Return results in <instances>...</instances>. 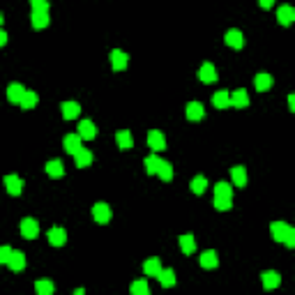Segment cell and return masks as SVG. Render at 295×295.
<instances>
[{
	"label": "cell",
	"mask_w": 295,
	"mask_h": 295,
	"mask_svg": "<svg viewBox=\"0 0 295 295\" xmlns=\"http://www.w3.org/2000/svg\"><path fill=\"white\" fill-rule=\"evenodd\" d=\"M33 9H49V0H30Z\"/></svg>",
	"instance_id": "cell-39"
},
{
	"label": "cell",
	"mask_w": 295,
	"mask_h": 295,
	"mask_svg": "<svg viewBox=\"0 0 295 295\" xmlns=\"http://www.w3.org/2000/svg\"><path fill=\"white\" fill-rule=\"evenodd\" d=\"M231 178H233V185H238V187H247V171H245V166H233L231 168Z\"/></svg>",
	"instance_id": "cell-24"
},
{
	"label": "cell",
	"mask_w": 295,
	"mask_h": 295,
	"mask_svg": "<svg viewBox=\"0 0 295 295\" xmlns=\"http://www.w3.org/2000/svg\"><path fill=\"white\" fill-rule=\"evenodd\" d=\"M231 205H233L231 201H215V208L217 210H231Z\"/></svg>",
	"instance_id": "cell-40"
},
{
	"label": "cell",
	"mask_w": 295,
	"mask_h": 295,
	"mask_svg": "<svg viewBox=\"0 0 295 295\" xmlns=\"http://www.w3.org/2000/svg\"><path fill=\"white\" fill-rule=\"evenodd\" d=\"M37 233H40V224H37V219L26 217V219L21 221V235H23V238L33 240V238H37Z\"/></svg>",
	"instance_id": "cell-1"
},
{
	"label": "cell",
	"mask_w": 295,
	"mask_h": 295,
	"mask_svg": "<svg viewBox=\"0 0 295 295\" xmlns=\"http://www.w3.org/2000/svg\"><path fill=\"white\" fill-rule=\"evenodd\" d=\"M12 254H14L12 247H7V245H5V247H0V263H5V265H7L9 258H12Z\"/></svg>",
	"instance_id": "cell-37"
},
{
	"label": "cell",
	"mask_w": 295,
	"mask_h": 295,
	"mask_svg": "<svg viewBox=\"0 0 295 295\" xmlns=\"http://www.w3.org/2000/svg\"><path fill=\"white\" fill-rule=\"evenodd\" d=\"M224 42H226L231 49H242V47H245V35H242L240 30H235V28H233V30H228V33H226Z\"/></svg>",
	"instance_id": "cell-15"
},
{
	"label": "cell",
	"mask_w": 295,
	"mask_h": 295,
	"mask_svg": "<svg viewBox=\"0 0 295 295\" xmlns=\"http://www.w3.org/2000/svg\"><path fill=\"white\" fill-rule=\"evenodd\" d=\"M132 293L134 295H150V286H148V282H134L132 284Z\"/></svg>",
	"instance_id": "cell-36"
},
{
	"label": "cell",
	"mask_w": 295,
	"mask_h": 295,
	"mask_svg": "<svg viewBox=\"0 0 295 295\" xmlns=\"http://www.w3.org/2000/svg\"><path fill=\"white\" fill-rule=\"evenodd\" d=\"M284 245H286V247H291V249H295V228H291V231H289V235H286Z\"/></svg>",
	"instance_id": "cell-38"
},
{
	"label": "cell",
	"mask_w": 295,
	"mask_h": 295,
	"mask_svg": "<svg viewBox=\"0 0 295 295\" xmlns=\"http://www.w3.org/2000/svg\"><path fill=\"white\" fill-rule=\"evenodd\" d=\"M254 86L258 93H265V90H270L272 88V76H270L268 72H258L254 79Z\"/></svg>",
	"instance_id": "cell-20"
},
{
	"label": "cell",
	"mask_w": 295,
	"mask_h": 295,
	"mask_svg": "<svg viewBox=\"0 0 295 295\" xmlns=\"http://www.w3.org/2000/svg\"><path fill=\"white\" fill-rule=\"evenodd\" d=\"M127 65H129V55L125 53V51H120V49H113V51H111V67H113L115 72H122Z\"/></svg>",
	"instance_id": "cell-4"
},
{
	"label": "cell",
	"mask_w": 295,
	"mask_h": 295,
	"mask_svg": "<svg viewBox=\"0 0 295 295\" xmlns=\"http://www.w3.org/2000/svg\"><path fill=\"white\" fill-rule=\"evenodd\" d=\"M79 134L83 136V141H93L95 136H97V127H95V122L93 120H81Z\"/></svg>",
	"instance_id": "cell-17"
},
{
	"label": "cell",
	"mask_w": 295,
	"mask_h": 295,
	"mask_svg": "<svg viewBox=\"0 0 295 295\" xmlns=\"http://www.w3.org/2000/svg\"><path fill=\"white\" fill-rule=\"evenodd\" d=\"M115 141H118V148H120V150H132V148H134V136L129 134L127 129L118 132V134H115Z\"/></svg>",
	"instance_id": "cell-22"
},
{
	"label": "cell",
	"mask_w": 295,
	"mask_h": 295,
	"mask_svg": "<svg viewBox=\"0 0 295 295\" xmlns=\"http://www.w3.org/2000/svg\"><path fill=\"white\" fill-rule=\"evenodd\" d=\"M47 173L51 175V178H62V175H65V166H62V161L60 159L47 161Z\"/></svg>",
	"instance_id": "cell-28"
},
{
	"label": "cell",
	"mask_w": 295,
	"mask_h": 295,
	"mask_svg": "<svg viewBox=\"0 0 295 295\" xmlns=\"http://www.w3.org/2000/svg\"><path fill=\"white\" fill-rule=\"evenodd\" d=\"M7 265H9V270H14V272H21V270L26 268V256L21 254V251H14Z\"/></svg>",
	"instance_id": "cell-29"
},
{
	"label": "cell",
	"mask_w": 295,
	"mask_h": 295,
	"mask_svg": "<svg viewBox=\"0 0 295 295\" xmlns=\"http://www.w3.org/2000/svg\"><path fill=\"white\" fill-rule=\"evenodd\" d=\"M93 217H95L97 224H108V221H111V208H108L106 203H95Z\"/></svg>",
	"instance_id": "cell-5"
},
{
	"label": "cell",
	"mask_w": 295,
	"mask_h": 295,
	"mask_svg": "<svg viewBox=\"0 0 295 295\" xmlns=\"http://www.w3.org/2000/svg\"><path fill=\"white\" fill-rule=\"evenodd\" d=\"M289 231H291V226L289 224H284V221H272V226H270V233H272V238H275L277 242L286 240Z\"/></svg>",
	"instance_id": "cell-11"
},
{
	"label": "cell",
	"mask_w": 295,
	"mask_h": 295,
	"mask_svg": "<svg viewBox=\"0 0 295 295\" xmlns=\"http://www.w3.org/2000/svg\"><path fill=\"white\" fill-rule=\"evenodd\" d=\"M49 242L53 245V247H62L65 242H67V233H65V228L60 226H53L49 231Z\"/></svg>",
	"instance_id": "cell-14"
},
{
	"label": "cell",
	"mask_w": 295,
	"mask_h": 295,
	"mask_svg": "<svg viewBox=\"0 0 295 295\" xmlns=\"http://www.w3.org/2000/svg\"><path fill=\"white\" fill-rule=\"evenodd\" d=\"M0 44H7V33L5 30H0Z\"/></svg>",
	"instance_id": "cell-43"
},
{
	"label": "cell",
	"mask_w": 295,
	"mask_h": 295,
	"mask_svg": "<svg viewBox=\"0 0 295 295\" xmlns=\"http://www.w3.org/2000/svg\"><path fill=\"white\" fill-rule=\"evenodd\" d=\"M23 95H26V88L21 86V83H12V86L7 88V99L12 101V104H21Z\"/></svg>",
	"instance_id": "cell-18"
},
{
	"label": "cell",
	"mask_w": 295,
	"mask_h": 295,
	"mask_svg": "<svg viewBox=\"0 0 295 295\" xmlns=\"http://www.w3.org/2000/svg\"><path fill=\"white\" fill-rule=\"evenodd\" d=\"M185 115H187V120H192V122L203 120V118H205V108H203L201 101H189L187 108H185Z\"/></svg>",
	"instance_id": "cell-2"
},
{
	"label": "cell",
	"mask_w": 295,
	"mask_h": 295,
	"mask_svg": "<svg viewBox=\"0 0 295 295\" xmlns=\"http://www.w3.org/2000/svg\"><path fill=\"white\" fill-rule=\"evenodd\" d=\"M233 198V189L226 182H217L215 185V201H231Z\"/></svg>",
	"instance_id": "cell-19"
},
{
	"label": "cell",
	"mask_w": 295,
	"mask_h": 295,
	"mask_svg": "<svg viewBox=\"0 0 295 295\" xmlns=\"http://www.w3.org/2000/svg\"><path fill=\"white\" fill-rule=\"evenodd\" d=\"M157 175H159L164 182H171L173 180V166L168 164V161H164L161 159V164H159V171H157Z\"/></svg>",
	"instance_id": "cell-32"
},
{
	"label": "cell",
	"mask_w": 295,
	"mask_h": 295,
	"mask_svg": "<svg viewBox=\"0 0 295 295\" xmlns=\"http://www.w3.org/2000/svg\"><path fill=\"white\" fill-rule=\"evenodd\" d=\"M74 159H76V166H79V168H86V166H90V164H93V152H90V150H86V148H81L79 152L74 154Z\"/></svg>",
	"instance_id": "cell-27"
},
{
	"label": "cell",
	"mask_w": 295,
	"mask_h": 295,
	"mask_svg": "<svg viewBox=\"0 0 295 295\" xmlns=\"http://www.w3.org/2000/svg\"><path fill=\"white\" fill-rule=\"evenodd\" d=\"M219 265V258H217V251L215 249H208V251H203L201 254V268L205 270H212Z\"/></svg>",
	"instance_id": "cell-21"
},
{
	"label": "cell",
	"mask_w": 295,
	"mask_h": 295,
	"mask_svg": "<svg viewBox=\"0 0 295 295\" xmlns=\"http://www.w3.org/2000/svg\"><path fill=\"white\" fill-rule=\"evenodd\" d=\"M5 187L12 196H19L23 192V180H21L19 175H5Z\"/></svg>",
	"instance_id": "cell-12"
},
{
	"label": "cell",
	"mask_w": 295,
	"mask_h": 295,
	"mask_svg": "<svg viewBox=\"0 0 295 295\" xmlns=\"http://www.w3.org/2000/svg\"><path fill=\"white\" fill-rule=\"evenodd\" d=\"M289 106H291V111H295V93L289 95Z\"/></svg>",
	"instance_id": "cell-42"
},
{
	"label": "cell",
	"mask_w": 295,
	"mask_h": 295,
	"mask_svg": "<svg viewBox=\"0 0 295 295\" xmlns=\"http://www.w3.org/2000/svg\"><path fill=\"white\" fill-rule=\"evenodd\" d=\"M198 79L203 81V83H215L217 81V69L212 62H203L201 69H198Z\"/></svg>",
	"instance_id": "cell-9"
},
{
	"label": "cell",
	"mask_w": 295,
	"mask_h": 295,
	"mask_svg": "<svg viewBox=\"0 0 295 295\" xmlns=\"http://www.w3.org/2000/svg\"><path fill=\"white\" fill-rule=\"evenodd\" d=\"M148 146L152 148V152L166 150V139H164V134H161L159 129H152V132L148 134Z\"/></svg>",
	"instance_id": "cell-3"
},
{
	"label": "cell",
	"mask_w": 295,
	"mask_h": 295,
	"mask_svg": "<svg viewBox=\"0 0 295 295\" xmlns=\"http://www.w3.org/2000/svg\"><path fill=\"white\" fill-rule=\"evenodd\" d=\"M157 279H159V284L161 286H164V289H171V286H175V272L171 268H166V270H161L159 272V277H157Z\"/></svg>",
	"instance_id": "cell-31"
},
{
	"label": "cell",
	"mask_w": 295,
	"mask_h": 295,
	"mask_svg": "<svg viewBox=\"0 0 295 295\" xmlns=\"http://www.w3.org/2000/svg\"><path fill=\"white\" fill-rule=\"evenodd\" d=\"M30 23H33L35 30L47 28L49 26V9H33V14H30Z\"/></svg>",
	"instance_id": "cell-7"
},
{
	"label": "cell",
	"mask_w": 295,
	"mask_h": 295,
	"mask_svg": "<svg viewBox=\"0 0 295 295\" xmlns=\"http://www.w3.org/2000/svg\"><path fill=\"white\" fill-rule=\"evenodd\" d=\"M35 291H37V295H51L53 293V284L47 282V279H44V282H37L35 284Z\"/></svg>",
	"instance_id": "cell-35"
},
{
	"label": "cell",
	"mask_w": 295,
	"mask_h": 295,
	"mask_svg": "<svg viewBox=\"0 0 295 295\" xmlns=\"http://www.w3.org/2000/svg\"><path fill=\"white\" fill-rule=\"evenodd\" d=\"M143 272H146L148 277H159V272H161L159 258H148V261L143 263Z\"/></svg>",
	"instance_id": "cell-26"
},
{
	"label": "cell",
	"mask_w": 295,
	"mask_h": 295,
	"mask_svg": "<svg viewBox=\"0 0 295 295\" xmlns=\"http://www.w3.org/2000/svg\"><path fill=\"white\" fill-rule=\"evenodd\" d=\"M180 249L185 251V254H194V251H196V240H194V235H192V233L180 235Z\"/></svg>",
	"instance_id": "cell-30"
},
{
	"label": "cell",
	"mask_w": 295,
	"mask_h": 295,
	"mask_svg": "<svg viewBox=\"0 0 295 295\" xmlns=\"http://www.w3.org/2000/svg\"><path fill=\"white\" fill-rule=\"evenodd\" d=\"M81 141H83V136L79 134V132H76V134H67L65 136V141H62V146H65V150H67L69 154H76L81 150Z\"/></svg>",
	"instance_id": "cell-8"
},
{
	"label": "cell",
	"mask_w": 295,
	"mask_h": 295,
	"mask_svg": "<svg viewBox=\"0 0 295 295\" xmlns=\"http://www.w3.org/2000/svg\"><path fill=\"white\" fill-rule=\"evenodd\" d=\"M159 164H161V159H159V157H157V152L148 154L146 159H143V166H146V173H148V175L157 173V171H159Z\"/></svg>",
	"instance_id": "cell-25"
},
{
	"label": "cell",
	"mask_w": 295,
	"mask_h": 295,
	"mask_svg": "<svg viewBox=\"0 0 295 295\" xmlns=\"http://www.w3.org/2000/svg\"><path fill=\"white\" fill-rule=\"evenodd\" d=\"M258 5H261L263 9H270V7L275 5V0H258Z\"/></svg>",
	"instance_id": "cell-41"
},
{
	"label": "cell",
	"mask_w": 295,
	"mask_h": 295,
	"mask_svg": "<svg viewBox=\"0 0 295 295\" xmlns=\"http://www.w3.org/2000/svg\"><path fill=\"white\" fill-rule=\"evenodd\" d=\"M277 19H279V23H282V26H291V23L295 21V7L282 5L279 9H277Z\"/></svg>",
	"instance_id": "cell-10"
},
{
	"label": "cell",
	"mask_w": 295,
	"mask_h": 295,
	"mask_svg": "<svg viewBox=\"0 0 295 295\" xmlns=\"http://www.w3.org/2000/svg\"><path fill=\"white\" fill-rule=\"evenodd\" d=\"M231 106H235V108H247L249 106V95H247V90H233L231 93Z\"/></svg>",
	"instance_id": "cell-13"
},
{
	"label": "cell",
	"mask_w": 295,
	"mask_h": 295,
	"mask_svg": "<svg viewBox=\"0 0 295 295\" xmlns=\"http://www.w3.org/2000/svg\"><path fill=\"white\" fill-rule=\"evenodd\" d=\"M261 282H263V289L265 291H272V289H277V286L282 284V275L275 272V270H268V272H263L261 275Z\"/></svg>",
	"instance_id": "cell-6"
},
{
	"label": "cell",
	"mask_w": 295,
	"mask_h": 295,
	"mask_svg": "<svg viewBox=\"0 0 295 295\" xmlns=\"http://www.w3.org/2000/svg\"><path fill=\"white\" fill-rule=\"evenodd\" d=\"M62 118L65 120H74V118H79L81 113V104L79 101H62Z\"/></svg>",
	"instance_id": "cell-16"
},
{
	"label": "cell",
	"mask_w": 295,
	"mask_h": 295,
	"mask_svg": "<svg viewBox=\"0 0 295 295\" xmlns=\"http://www.w3.org/2000/svg\"><path fill=\"white\" fill-rule=\"evenodd\" d=\"M212 104H215V108H228L231 106V93H228V90L215 93L212 95Z\"/></svg>",
	"instance_id": "cell-23"
},
{
	"label": "cell",
	"mask_w": 295,
	"mask_h": 295,
	"mask_svg": "<svg viewBox=\"0 0 295 295\" xmlns=\"http://www.w3.org/2000/svg\"><path fill=\"white\" fill-rule=\"evenodd\" d=\"M189 187H192V192H194V194H203V192L208 189V180H205V175H196Z\"/></svg>",
	"instance_id": "cell-33"
},
{
	"label": "cell",
	"mask_w": 295,
	"mask_h": 295,
	"mask_svg": "<svg viewBox=\"0 0 295 295\" xmlns=\"http://www.w3.org/2000/svg\"><path fill=\"white\" fill-rule=\"evenodd\" d=\"M21 108H33V106H37V93H33V90H26V95H23V99H21V104H19Z\"/></svg>",
	"instance_id": "cell-34"
}]
</instances>
